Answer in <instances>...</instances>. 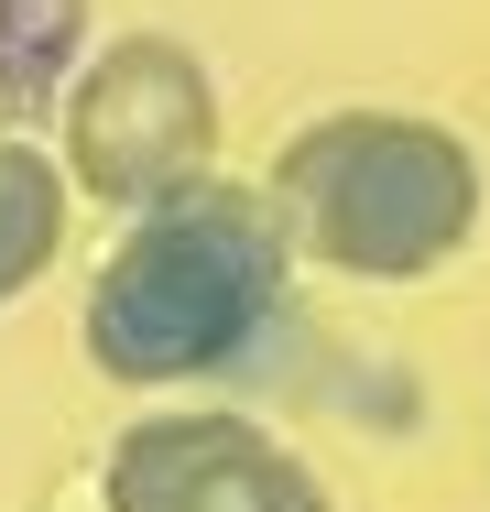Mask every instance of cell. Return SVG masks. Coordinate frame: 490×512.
<instances>
[{
    "mask_svg": "<svg viewBox=\"0 0 490 512\" xmlns=\"http://www.w3.org/2000/svg\"><path fill=\"white\" fill-rule=\"evenodd\" d=\"M284 284H294V229L273 186L196 175V186L120 218L77 327H88V360L109 382L175 393V382L240 371L284 327Z\"/></svg>",
    "mask_w": 490,
    "mask_h": 512,
    "instance_id": "6da1fadb",
    "label": "cell"
},
{
    "mask_svg": "<svg viewBox=\"0 0 490 512\" xmlns=\"http://www.w3.org/2000/svg\"><path fill=\"white\" fill-rule=\"evenodd\" d=\"M273 207L305 262L349 284H425L480 240L490 175L469 131L425 109H327L273 153Z\"/></svg>",
    "mask_w": 490,
    "mask_h": 512,
    "instance_id": "7a4b0ae2",
    "label": "cell"
},
{
    "mask_svg": "<svg viewBox=\"0 0 490 512\" xmlns=\"http://www.w3.org/2000/svg\"><path fill=\"white\" fill-rule=\"evenodd\" d=\"M55 153H66L77 197L131 218V207H153V197L207 175V153H218V77L175 33H120V44H98L66 77Z\"/></svg>",
    "mask_w": 490,
    "mask_h": 512,
    "instance_id": "3957f363",
    "label": "cell"
},
{
    "mask_svg": "<svg viewBox=\"0 0 490 512\" xmlns=\"http://www.w3.org/2000/svg\"><path fill=\"white\" fill-rule=\"evenodd\" d=\"M98 502L109 512H338L327 480L273 425H251L229 404H164L142 425H120Z\"/></svg>",
    "mask_w": 490,
    "mask_h": 512,
    "instance_id": "277c9868",
    "label": "cell"
},
{
    "mask_svg": "<svg viewBox=\"0 0 490 512\" xmlns=\"http://www.w3.org/2000/svg\"><path fill=\"white\" fill-rule=\"evenodd\" d=\"M66 218H77L66 153H44L22 120H0V306L44 284V262L66 251Z\"/></svg>",
    "mask_w": 490,
    "mask_h": 512,
    "instance_id": "5b68a950",
    "label": "cell"
},
{
    "mask_svg": "<svg viewBox=\"0 0 490 512\" xmlns=\"http://www.w3.org/2000/svg\"><path fill=\"white\" fill-rule=\"evenodd\" d=\"M88 66V0H0V120H55Z\"/></svg>",
    "mask_w": 490,
    "mask_h": 512,
    "instance_id": "8992f818",
    "label": "cell"
}]
</instances>
